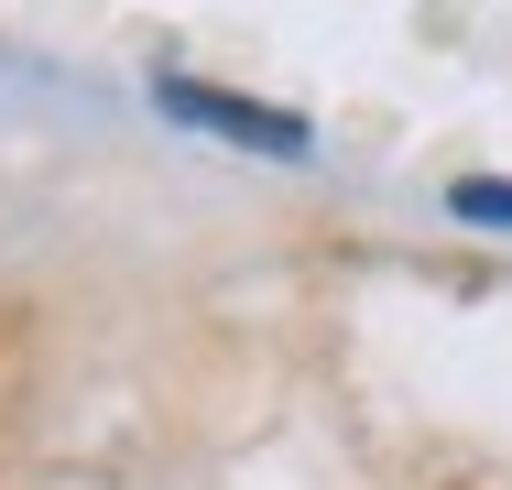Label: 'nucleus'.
Here are the masks:
<instances>
[{
    "label": "nucleus",
    "mask_w": 512,
    "mask_h": 490,
    "mask_svg": "<svg viewBox=\"0 0 512 490\" xmlns=\"http://www.w3.org/2000/svg\"><path fill=\"white\" fill-rule=\"evenodd\" d=\"M153 98L175 109V120H197V131H218V142H240V153H306V120L295 109H262V98H229V88H197V77H153Z\"/></svg>",
    "instance_id": "obj_1"
},
{
    "label": "nucleus",
    "mask_w": 512,
    "mask_h": 490,
    "mask_svg": "<svg viewBox=\"0 0 512 490\" xmlns=\"http://www.w3.org/2000/svg\"><path fill=\"white\" fill-rule=\"evenodd\" d=\"M447 207H458V218H480V229H512V186H491V175L447 186Z\"/></svg>",
    "instance_id": "obj_2"
}]
</instances>
